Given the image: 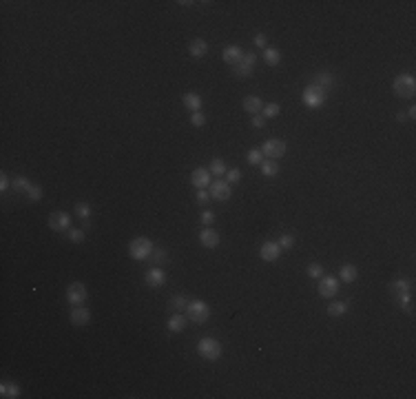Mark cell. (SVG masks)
<instances>
[{"mask_svg":"<svg viewBox=\"0 0 416 399\" xmlns=\"http://www.w3.org/2000/svg\"><path fill=\"white\" fill-rule=\"evenodd\" d=\"M306 273H308V278H312V280H319L321 275H323V266H321V264H317V262H312V264H308Z\"/></svg>","mask_w":416,"mask_h":399,"instance_id":"cell-41","label":"cell"},{"mask_svg":"<svg viewBox=\"0 0 416 399\" xmlns=\"http://www.w3.org/2000/svg\"><path fill=\"white\" fill-rule=\"evenodd\" d=\"M186 324H188V317H186V315L173 313L171 317H168V322H166V328H168V332L177 335V332H184V330H186Z\"/></svg>","mask_w":416,"mask_h":399,"instance_id":"cell-17","label":"cell"},{"mask_svg":"<svg viewBox=\"0 0 416 399\" xmlns=\"http://www.w3.org/2000/svg\"><path fill=\"white\" fill-rule=\"evenodd\" d=\"M348 306H350L348 302H332L326 310H328V315H330V317H343L348 313Z\"/></svg>","mask_w":416,"mask_h":399,"instance_id":"cell-32","label":"cell"},{"mask_svg":"<svg viewBox=\"0 0 416 399\" xmlns=\"http://www.w3.org/2000/svg\"><path fill=\"white\" fill-rule=\"evenodd\" d=\"M0 395L4 399H18L20 397V386L16 382H2L0 384Z\"/></svg>","mask_w":416,"mask_h":399,"instance_id":"cell-25","label":"cell"},{"mask_svg":"<svg viewBox=\"0 0 416 399\" xmlns=\"http://www.w3.org/2000/svg\"><path fill=\"white\" fill-rule=\"evenodd\" d=\"M281 114V106L277 104V102H268V104H264V109H261V116L266 118V120H270V118H277Z\"/></svg>","mask_w":416,"mask_h":399,"instance_id":"cell-34","label":"cell"},{"mask_svg":"<svg viewBox=\"0 0 416 399\" xmlns=\"http://www.w3.org/2000/svg\"><path fill=\"white\" fill-rule=\"evenodd\" d=\"M195 200H197V204L206 206V204L210 202V193H208V188H197V193H195Z\"/></svg>","mask_w":416,"mask_h":399,"instance_id":"cell-43","label":"cell"},{"mask_svg":"<svg viewBox=\"0 0 416 399\" xmlns=\"http://www.w3.org/2000/svg\"><path fill=\"white\" fill-rule=\"evenodd\" d=\"M188 300L186 295H173L171 300H168V308L173 310V313H182V310H186V306H188Z\"/></svg>","mask_w":416,"mask_h":399,"instance_id":"cell-27","label":"cell"},{"mask_svg":"<svg viewBox=\"0 0 416 399\" xmlns=\"http://www.w3.org/2000/svg\"><path fill=\"white\" fill-rule=\"evenodd\" d=\"M317 290H319V295L323 300L337 298V293H339V278H335V275H321Z\"/></svg>","mask_w":416,"mask_h":399,"instance_id":"cell-8","label":"cell"},{"mask_svg":"<svg viewBox=\"0 0 416 399\" xmlns=\"http://www.w3.org/2000/svg\"><path fill=\"white\" fill-rule=\"evenodd\" d=\"M253 126H255V129H264V126H266V118L261 116V114L259 116H253Z\"/></svg>","mask_w":416,"mask_h":399,"instance_id":"cell-47","label":"cell"},{"mask_svg":"<svg viewBox=\"0 0 416 399\" xmlns=\"http://www.w3.org/2000/svg\"><path fill=\"white\" fill-rule=\"evenodd\" d=\"M394 96L397 98H405V100H412L416 94V80L412 74H399L392 82Z\"/></svg>","mask_w":416,"mask_h":399,"instance_id":"cell-2","label":"cell"},{"mask_svg":"<svg viewBox=\"0 0 416 399\" xmlns=\"http://www.w3.org/2000/svg\"><path fill=\"white\" fill-rule=\"evenodd\" d=\"M206 122H208V118H206L204 111H193V114H191V124L197 126V129H199V126H204Z\"/></svg>","mask_w":416,"mask_h":399,"instance_id":"cell-40","label":"cell"},{"mask_svg":"<svg viewBox=\"0 0 416 399\" xmlns=\"http://www.w3.org/2000/svg\"><path fill=\"white\" fill-rule=\"evenodd\" d=\"M253 42H255V47H259V49L268 47V38H266V34H257L253 38Z\"/></svg>","mask_w":416,"mask_h":399,"instance_id":"cell-44","label":"cell"},{"mask_svg":"<svg viewBox=\"0 0 416 399\" xmlns=\"http://www.w3.org/2000/svg\"><path fill=\"white\" fill-rule=\"evenodd\" d=\"M408 118H416V106H414V104L408 109Z\"/></svg>","mask_w":416,"mask_h":399,"instance_id":"cell-48","label":"cell"},{"mask_svg":"<svg viewBox=\"0 0 416 399\" xmlns=\"http://www.w3.org/2000/svg\"><path fill=\"white\" fill-rule=\"evenodd\" d=\"M66 233H69V235H66V238H69V240H71V242H73V244H82V242H84V240H86V233L82 231V228H69V231H66Z\"/></svg>","mask_w":416,"mask_h":399,"instance_id":"cell-38","label":"cell"},{"mask_svg":"<svg viewBox=\"0 0 416 399\" xmlns=\"http://www.w3.org/2000/svg\"><path fill=\"white\" fill-rule=\"evenodd\" d=\"M261 153L268 160H279V158L286 156V142L279 140V138H268V140L261 144Z\"/></svg>","mask_w":416,"mask_h":399,"instance_id":"cell-7","label":"cell"},{"mask_svg":"<svg viewBox=\"0 0 416 399\" xmlns=\"http://www.w3.org/2000/svg\"><path fill=\"white\" fill-rule=\"evenodd\" d=\"M222 58H224L226 64L235 66L241 58H244V51H241V47H237V44H228V47H224V51H222Z\"/></svg>","mask_w":416,"mask_h":399,"instance_id":"cell-19","label":"cell"},{"mask_svg":"<svg viewBox=\"0 0 416 399\" xmlns=\"http://www.w3.org/2000/svg\"><path fill=\"white\" fill-rule=\"evenodd\" d=\"M210 182H213V176H210L208 168L199 166V168H195V171L191 173V184L195 188H208Z\"/></svg>","mask_w":416,"mask_h":399,"instance_id":"cell-15","label":"cell"},{"mask_svg":"<svg viewBox=\"0 0 416 399\" xmlns=\"http://www.w3.org/2000/svg\"><path fill=\"white\" fill-rule=\"evenodd\" d=\"M197 355L206 362H217L224 355V346L215 337H202L197 342Z\"/></svg>","mask_w":416,"mask_h":399,"instance_id":"cell-1","label":"cell"},{"mask_svg":"<svg viewBox=\"0 0 416 399\" xmlns=\"http://www.w3.org/2000/svg\"><path fill=\"white\" fill-rule=\"evenodd\" d=\"M241 106H244L246 114L259 116V114H261V109H264V102H261L259 96H246L244 102H241Z\"/></svg>","mask_w":416,"mask_h":399,"instance_id":"cell-20","label":"cell"},{"mask_svg":"<svg viewBox=\"0 0 416 399\" xmlns=\"http://www.w3.org/2000/svg\"><path fill=\"white\" fill-rule=\"evenodd\" d=\"M153 248H155V244L148 238H135L128 244V255H131V260H135V262H146V260L151 258Z\"/></svg>","mask_w":416,"mask_h":399,"instance_id":"cell-3","label":"cell"},{"mask_svg":"<svg viewBox=\"0 0 416 399\" xmlns=\"http://www.w3.org/2000/svg\"><path fill=\"white\" fill-rule=\"evenodd\" d=\"M31 184H33V182L29 180L27 176H13V180H11V188H13V191H18V193H27Z\"/></svg>","mask_w":416,"mask_h":399,"instance_id":"cell-28","label":"cell"},{"mask_svg":"<svg viewBox=\"0 0 416 399\" xmlns=\"http://www.w3.org/2000/svg\"><path fill=\"white\" fill-rule=\"evenodd\" d=\"M188 54H191V58H195V60L204 58V56L208 54V42H206L204 38H195V40H191V44H188Z\"/></svg>","mask_w":416,"mask_h":399,"instance_id":"cell-21","label":"cell"},{"mask_svg":"<svg viewBox=\"0 0 416 399\" xmlns=\"http://www.w3.org/2000/svg\"><path fill=\"white\" fill-rule=\"evenodd\" d=\"M199 242H202V246H206V248H217L219 246V233L210 226H204L202 233H199Z\"/></svg>","mask_w":416,"mask_h":399,"instance_id":"cell-18","label":"cell"},{"mask_svg":"<svg viewBox=\"0 0 416 399\" xmlns=\"http://www.w3.org/2000/svg\"><path fill=\"white\" fill-rule=\"evenodd\" d=\"M69 322L75 326V328H82V326L91 324V310L86 308L84 304H82V306H73V308H71V313H69Z\"/></svg>","mask_w":416,"mask_h":399,"instance_id":"cell-12","label":"cell"},{"mask_svg":"<svg viewBox=\"0 0 416 399\" xmlns=\"http://www.w3.org/2000/svg\"><path fill=\"white\" fill-rule=\"evenodd\" d=\"M213 315L210 306L204 300H191L186 306V317L193 322V324H206L208 317Z\"/></svg>","mask_w":416,"mask_h":399,"instance_id":"cell-4","label":"cell"},{"mask_svg":"<svg viewBox=\"0 0 416 399\" xmlns=\"http://www.w3.org/2000/svg\"><path fill=\"white\" fill-rule=\"evenodd\" d=\"M9 186H11V180H9V176H7V173H4V171H2V173H0V191L4 193V191H7Z\"/></svg>","mask_w":416,"mask_h":399,"instance_id":"cell-46","label":"cell"},{"mask_svg":"<svg viewBox=\"0 0 416 399\" xmlns=\"http://www.w3.org/2000/svg\"><path fill=\"white\" fill-rule=\"evenodd\" d=\"M144 282L151 288H160L166 284V270H162V266H151L144 273Z\"/></svg>","mask_w":416,"mask_h":399,"instance_id":"cell-13","label":"cell"},{"mask_svg":"<svg viewBox=\"0 0 416 399\" xmlns=\"http://www.w3.org/2000/svg\"><path fill=\"white\" fill-rule=\"evenodd\" d=\"M213 222H215V213L206 208V211L202 213V224H204V226H213Z\"/></svg>","mask_w":416,"mask_h":399,"instance_id":"cell-45","label":"cell"},{"mask_svg":"<svg viewBox=\"0 0 416 399\" xmlns=\"http://www.w3.org/2000/svg\"><path fill=\"white\" fill-rule=\"evenodd\" d=\"M182 102H184V106H186L191 114H193V111H202V96L195 94V91H188V94H184Z\"/></svg>","mask_w":416,"mask_h":399,"instance_id":"cell-22","label":"cell"},{"mask_svg":"<svg viewBox=\"0 0 416 399\" xmlns=\"http://www.w3.org/2000/svg\"><path fill=\"white\" fill-rule=\"evenodd\" d=\"M261 60H264L268 66H277L281 64V51L275 49V47H266L264 54H261Z\"/></svg>","mask_w":416,"mask_h":399,"instance_id":"cell-24","label":"cell"},{"mask_svg":"<svg viewBox=\"0 0 416 399\" xmlns=\"http://www.w3.org/2000/svg\"><path fill=\"white\" fill-rule=\"evenodd\" d=\"M255 64H257V56L255 54H244V58L233 66V74L237 76V78H250Z\"/></svg>","mask_w":416,"mask_h":399,"instance_id":"cell-11","label":"cell"},{"mask_svg":"<svg viewBox=\"0 0 416 399\" xmlns=\"http://www.w3.org/2000/svg\"><path fill=\"white\" fill-rule=\"evenodd\" d=\"M392 298H394V302H397L399 308H405V310H410V313H412V304H414L412 290H405V293H394Z\"/></svg>","mask_w":416,"mask_h":399,"instance_id":"cell-26","label":"cell"},{"mask_svg":"<svg viewBox=\"0 0 416 399\" xmlns=\"http://www.w3.org/2000/svg\"><path fill=\"white\" fill-rule=\"evenodd\" d=\"M49 228L53 233H66L71 228V216L66 211H53L49 213Z\"/></svg>","mask_w":416,"mask_h":399,"instance_id":"cell-9","label":"cell"},{"mask_svg":"<svg viewBox=\"0 0 416 399\" xmlns=\"http://www.w3.org/2000/svg\"><path fill=\"white\" fill-rule=\"evenodd\" d=\"M239 180H241V171H239V168H228V171H226V182H228L230 186L237 184Z\"/></svg>","mask_w":416,"mask_h":399,"instance_id":"cell-42","label":"cell"},{"mask_svg":"<svg viewBox=\"0 0 416 399\" xmlns=\"http://www.w3.org/2000/svg\"><path fill=\"white\" fill-rule=\"evenodd\" d=\"M259 168H261V176H266V178H275L277 173H279V164H277V160H268V158L261 162Z\"/></svg>","mask_w":416,"mask_h":399,"instance_id":"cell-30","label":"cell"},{"mask_svg":"<svg viewBox=\"0 0 416 399\" xmlns=\"http://www.w3.org/2000/svg\"><path fill=\"white\" fill-rule=\"evenodd\" d=\"M86 300H89V290L84 282H71L66 286V302L71 306H82Z\"/></svg>","mask_w":416,"mask_h":399,"instance_id":"cell-6","label":"cell"},{"mask_svg":"<svg viewBox=\"0 0 416 399\" xmlns=\"http://www.w3.org/2000/svg\"><path fill=\"white\" fill-rule=\"evenodd\" d=\"M259 258L264 262H277L281 258V246L277 242H264L259 248Z\"/></svg>","mask_w":416,"mask_h":399,"instance_id":"cell-14","label":"cell"},{"mask_svg":"<svg viewBox=\"0 0 416 399\" xmlns=\"http://www.w3.org/2000/svg\"><path fill=\"white\" fill-rule=\"evenodd\" d=\"M301 100H304V104L308 106V109H321V106L326 104V100H328V94L310 82L304 89V94H301Z\"/></svg>","mask_w":416,"mask_h":399,"instance_id":"cell-5","label":"cell"},{"mask_svg":"<svg viewBox=\"0 0 416 399\" xmlns=\"http://www.w3.org/2000/svg\"><path fill=\"white\" fill-rule=\"evenodd\" d=\"M397 120L399 122H405V120H408V114H403V111H401V114H397Z\"/></svg>","mask_w":416,"mask_h":399,"instance_id":"cell-49","label":"cell"},{"mask_svg":"<svg viewBox=\"0 0 416 399\" xmlns=\"http://www.w3.org/2000/svg\"><path fill=\"white\" fill-rule=\"evenodd\" d=\"M281 246V250H290L292 246H295V235H290V233H284V235H279V242H277Z\"/></svg>","mask_w":416,"mask_h":399,"instance_id":"cell-39","label":"cell"},{"mask_svg":"<svg viewBox=\"0 0 416 399\" xmlns=\"http://www.w3.org/2000/svg\"><path fill=\"white\" fill-rule=\"evenodd\" d=\"M390 293H405V290H412V282L410 280H405V278H399V280H394V282H390Z\"/></svg>","mask_w":416,"mask_h":399,"instance_id":"cell-29","label":"cell"},{"mask_svg":"<svg viewBox=\"0 0 416 399\" xmlns=\"http://www.w3.org/2000/svg\"><path fill=\"white\" fill-rule=\"evenodd\" d=\"M208 171H210V176H217V178H222V176H226V162L222 160V158H213L210 160V164H208Z\"/></svg>","mask_w":416,"mask_h":399,"instance_id":"cell-31","label":"cell"},{"mask_svg":"<svg viewBox=\"0 0 416 399\" xmlns=\"http://www.w3.org/2000/svg\"><path fill=\"white\" fill-rule=\"evenodd\" d=\"M312 84H315V86H319V89H323V91L328 94V91H332V89H335L337 78L330 74V71H321V74H315V78H312Z\"/></svg>","mask_w":416,"mask_h":399,"instance_id":"cell-16","label":"cell"},{"mask_svg":"<svg viewBox=\"0 0 416 399\" xmlns=\"http://www.w3.org/2000/svg\"><path fill=\"white\" fill-rule=\"evenodd\" d=\"M246 160H248V164L259 166L261 162L266 160V158H264V153H261V149H250L248 153H246Z\"/></svg>","mask_w":416,"mask_h":399,"instance_id":"cell-35","label":"cell"},{"mask_svg":"<svg viewBox=\"0 0 416 399\" xmlns=\"http://www.w3.org/2000/svg\"><path fill=\"white\" fill-rule=\"evenodd\" d=\"M24 196H27L29 202H40V200H42V186H40V184H31Z\"/></svg>","mask_w":416,"mask_h":399,"instance_id":"cell-36","label":"cell"},{"mask_svg":"<svg viewBox=\"0 0 416 399\" xmlns=\"http://www.w3.org/2000/svg\"><path fill=\"white\" fill-rule=\"evenodd\" d=\"M148 260H151V262L155 264V266H162V264H166V262H168V253H166L164 248L155 246V248H153V253H151V258H148Z\"/></svg>","mask_w":416,"mask_h":399,"instance_id":"cell-33","label":"cell"},{"mask_svg":"<svg viewBox=\"0 0 416 399\" xmlns=\"http://www.w3.org/2000/svg\"><path fill=\"white\" fill-rule=\"evenodd\" d=\"M73 211H75V216H78V218L89 220V218H91V204H89V202H78V204H75Z\"/></svg>","mask_w":416,"mask_h":399,"instance_id":"cell-37","label":"cell"},{"mask_svg":"<svg viewBox=\"0 0 416 399\" xmlns=\"http://www.w3.org/2000/svg\"><path fill=\"white\" fill-rule=\"evenodd\" d=\"M208 193H210V200H217V202H228L230 196H233V186H230L226 180H215V182H210Z\"/></svg>","mask_w":416,"mask_h":399,"instance_id":"cell-10","label":"cell"},{"mask_svg":"<svg viewBox=\"0 0 416 399\" xmlns=\"http://www.w3.org/2000/svg\"><path fill=\"white\" fill-rule=\"evenodd\" d=\"M357 278H359V268L354 264H343L341 268H339V280H341V282L352 284Z\"/></svg>","mask_w":416,"mask_h":399,"instance_id":"cell-23","label":"cell"}]
</instances>
